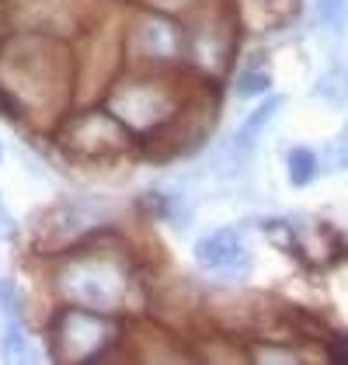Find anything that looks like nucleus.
<instances>
[{
    "label": "nucleus",
    "mask_w": 348,
    "mask_h": 365,
    "mask_svg": "<svg viewBox=\"0 0 348 365\" xmlns=\"http://www.w3.org/2000/svg\"><path fill=\"white\" fill-rule=\"evenodd\" d=\"M63 66L56 46L46 38H21L0 56V84L14 105H49L63 84Z\"/></svg>",
    "instance_id": "f257e3e1"
},
{
    "label": "nucleus",
    "mask_w": 348,
    "mask_h": 365,
    "mask_svg": "<svg viewBox=\"0 0 348 365\" xmlns=\"http://www.w3.org/2000/svg\"><path fill=\"white\" fill-rule=\"evenodd\" d=\"M59 292L66 299H73L77 307L98 309V313H112L122 303V275L108 261L98 257H81L70 261L59 272Z\"/></svg>",
    "instance_id": "f03ea898"
},
{
    "label": "nucleus",
    "mask_w": 348,
    "mask_h": 365,
    "mask_svg": "<svg viewBox=\"0 0 348 365\" xmlns=\"http://www.w3.org/2000/svg\"><path fill=\"white\" fill-rule=\"evenodd\" d=\"M116 341V324L98 309H70L59 317V359L66 362H91Z\"/></svg>",
    "instance_id": "7ed1b4c3"
},
{
    "label": "nucleus",
    "mask_w": 348,
    "mask_h": 365,
    "mask_svg": "<svg viewBox=\"0 0 348 365\" xmlns=\"http://www.w3.org/2000/svg\"><path fill=\"white\" fill-rule=\"evenodd\" d=\"M108 108L133 129H150V125H160L168 115H171L174 101L168 98V91H160L157 84H146V81H136V84L118 87L116 94L108 98Z\"/></svg>",
    "instance_id": "20e7f679"
},
{
    "label": "nucleus",
    "mask_w": 348,
    "mask_h": 365,
    "mask_svg": "<svg viewBox=\"0 0 348 365\" xmlns=\"http://www.w3.org/2000/svg\"><path fill=\"white\" fill-rule=\"evenodd\" d=\"M195 261L213 272H247V251L233 226L213 230L195 244Z\"/></svg>",
    "instance_id": "39448f33"
},
{
    "label": "nucleus",
    "mask_w": 348,
    "mask_h": 365,
    "mask_svg": "<svg viewBox=\"0 0 348 365\" xmlns=\"http://www.w3.org/2000/svg\"><path fill=\"white\" fill-rule=\"evenodd\" d=\"M66 143H73L84 153H101V150H122V133L116 129V122L91 115L81 118L73 129H66Z\"/></svg>",
    "instance_id": "423d86ee"
},
{
    "label": "nucleus",
    "mask_w": 348,
    "mask_h": 365,
    "mask_svg": "<svg viewBox=\"0 0 348 365\" xmlns=\"http://www.w3.org/2000/svg\"><path fill=\"white\" fill-rule=\"evenodd\" d=\"M136 46L146 59H171L178 56L181 42H178V29L164 18H143L140 31H136Z\"/></svg>",
    "instance_id": "0eeeda50"
},
{
    "label": "nucleus",
    "mask_w": 348,
    "mask_h": 365,
    "mask_svg": "<svg viewBox=\"0 0 348 365\" xmlns=\"http://www.w3.org/2000/svg\"><path fill=\"white\" fill-rule=\"evenodd\" d=\"M94 223V216L84 212L81 205H56L46 220H42V237L49 240V244H66V240H73V237H81L87 226Z\"/></svg>",
    "instance_id": "6e6552de"
},
{
    "label": "nucleus",
    "mask_w": 348,
    "mask_h": 365,
    "mask_svg": "<svg viewBox=\"0 0 348 365\" xmlns=\"http://www.w3.org/2000/svg\"><path fill=\"white\" fill-rule=\"evenodd\" d=\"M286 168H290L292 185L303 188V185H310L317 178V153L310 146H292L290 153H286Z\"/></svg>",
    "instance_id": "1a4fd4ad"
},
{
    "label": "nucleus",
    "mask_w": 348,
    "mask_h": 365,
    "mask_svg": "<svg viewBox=\"0 0 348 365\" xmlns=\"http://www.w3.org/2000/svg\"><path fill=\"white\" fill-rule=\"evenodd\" d=\"M0 355H4L7 362H29V359H31L29 337H25V331H21V324H18V320H7V324H4Z\"/></svg>",
    "instance_id": "9d476101"
},
{
    "label": "nucleus",
    "mask_w": 348,
    "mask_h": 365,
    "mask_svg": "<svg viewBox=\"0 0 348 365\" xmlns=\"http://www.w3.org/2000/svg\"><path fill=\"white\" fill-rule=\"evenodd\" d=\"M317 21L327 31L342 35L348 25V0H317Z\"/></svg>",
    "instance_id": "9b49d317"
},
{
    "label": "nucleus",
    "mask_w": 348,
    "mask_h": 365,
    "mask_svg": "<svg viewBox=\"0 0 348 365\" xmlns=\"http://www.w3.org/2000/svg\"><path fill=\"white\" fill-rule=\"evenodd\" d=\"M272 84V77L265 73V70H247L240 81H237V94L240 98H255V94H265Z\"/></svg>",
    "instance_id": "f8f14e48"
},
{
    "label": "nucleus",
    "mask_w": 348,
    "mask_h": 365,
    "mask_svg": "<svg viewBox=\"0 0 348 365\" xmlns=\"http://www.w3.org/2000/svg\"><path fill=\"white\" fill-rule=\"evenodd\" d=\"M0 313L4 320H18V292L7 279H0Z\"/></svg>",
    "instance_id": "ddd939ff"
},
{
    "label": "nucleus",
    "mask_w": 348,
    "mask_h": 365,
    "mask_svg": "<svg viewBox=\"0 0 348 365\" xmlns=\"http://www.w3.org/2000/svg\"><path fill=\"white\" fill-rule=\"evenodd\" d=\"M331 168H338V170L348 168V125L342 129V136L334 140V146H331Z\"/></svg>",
    "instance_id": "4468645a"
},
{
    "label": "nucleus",
    "mask_w": 348,
    "mask_h": 365,
    "mask_svg": "<svg viewBox=\"0 0 348 365\" xmlns=\"http://www.w3.org/2000/svg\"><path fill=\"white\" fill-rule=\"evenodd\" d=\"M261 362H296V355H290V351H258Z\"/></svg>",
    "instance_id": "2eb2a0df"
},
{
    "label": "nucleus",
    "mask_w": 348,
    "mask_h": 365,
    "mask_svg": "<svg viewBox=\"0 0 348 365\" xmlns=\"http://www.w3.org/2000/svg\"><path fill=\"white\" fill-rule=\"evenodd\" d=\"M334 359H338V362H348V341H338V344H334Z\"/></svg>",
    "instance_id": "dca6fc26"
},
{
    "label": "nucleus",
    "mask_w": 348,
    "mask_h": 365,
    "mask_svg": "<svg viewBox=\"0 0 348 365\" xmlns=\"http://www.w3.org/2000/svg\"><path fill=\"white\" fill-rule=\"evenodd\" d=\"M0 237H11V220L4 216V209H0Z\"/></svg>",
    "instance_id": "f3484780"
},
{
    "label": "nucleus",
    "mask_w": 348,
    "mask_h": 365,
    "mask_svg": "<svg viewBox=\"0 0 348 365\" xmlns=\"http://www.w3.org/2000/svg\"><path fill=\"white\" fill-rule=\"evenodd\" d=\"M0 160H4V146H0Z\"/></svg>",
    "instance_id": "a211bd4d"
}]
</instances>
